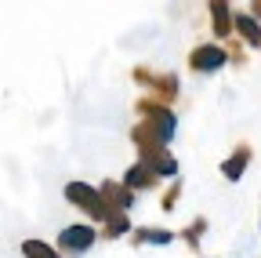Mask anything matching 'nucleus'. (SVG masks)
I'll list each match as a JSON object with an SVG mask.
<instances>
[{
  "mask_svg": "<svg viewBox=\"0 0 261 258\" xmlns=\"http://www.w3.org/2000/svg\"><path fill=\"white\" fill-rule=\"evenodd\" d=\"M94 240H98V233L91 225H69V229L58 233V244H62L65 254H84V251H91Z\"/></svg>",
  "mask_w": 261,
  "mask_h": 258,
  "instance_id": "f257e3e1",
  "label": "nucleus"
},
{
  "mask_svg": "<svg viewBox=\"0 0 261 258\" xmlns=\"http://www.w3.org/2000/svg\"><path fill=\"white\" fill-rule=\"evenodd\" d=\"M189 66H192L196 73H214V69L225 66V51H221L218 44H200V48H192Z\"/></svg>",
  "mask_w": 261,
  "mask_h": 258,
  "instance_id": "f03ea898",
  "label": "nucleus"
},
{
  "mask_svg": "<svg viewBox=\"0 0 261 258\" xmlns=\"http://www.w3.org/2000/svg\"><path fill=\"white\" fill-rule=\"evenodd\" d=\"M247 168H250V146H236V153L221 164V175H225L228 182H240Z\"/></svg>",
  "mask_w": 261,
  "mask_h": 258,
  "instance_id": "7ed1b4c3",
  "label": "nucleus"
},
{
  "mask_svg": "<svg viewBox=\"0 0 261 258\" xmlns=\"http://www.w3.org/2000/svg\"><path fill=\"white\" fill-rule=\"evenodd\" d=\"M232 26H236V33H240L250 48H261V26H257V18H254L250 11H240Z\"/></svg>",
  "mask_w": 261,
  "mask_h": 258,
  "instance_id": "20e7f679",
  "label": "nucleus"
},
{
  "mask_svg": "<svg viewBox=\"0 0 261 258\" xmlns=\"http://www.w3.org/2000/svg\"><path fill=\"white\" fill-rule=\"evenodd\" d=\"M211 22H214V33L218 37H228V33H232V8H228L225 4V0H218V4H211Z\"/></svg>",
  "mask_w": 261,
  "mask_h": 258,
  "instance_id": "39448f33",
  "label": "nucleus"
},
{
  "mask_svg": "<svg viewBox=\"0 0 261 258\" xmlns=\"http://www.w3.org/2000/svg\"><path fill=\"white\" fill-rule=\"evenodd\" d=\"M102 197L113 204L116 215H123V211L130 207V189H123V185H116V182H106V185H102Z\"/></svg>",
  "mask_w": 261,
  "mask_h": 258,
  "instance_id": "423d86ee",
  "label": "nucleus"
},
{
  "mask_svg": "<svg viewBox=\"0 0 261 258\" xmlns=\"http://www.w3.org/2000/svg\"><path fill=\"white\" fill-rule=\"evenodd\" d=\"M142 164H149L156 175H174L178 171V164H174V156H167V153H142Z\"/></svg>",
  "mask_w": 261,
  "mask_h": 258,
  "instance_id": "0eeeda50",
  "label": "nucleus"
},
{
  "mask_svg": "<svg viewBox=\"0 0 261 258\" xmlns=\"http://www.w3.org/2000/svg\"><path fill=\"white\" fill-rule=\"evenodd\" d=\"M156 182V171L149 168V164H135L127 171V185H135V189H145V185H152Z\"/></svg>",
  "mask_w": 261,
  "mask_h": 258,
  "instance_id": "6e6552de",
  "label": "nucleus"
},
{
  "mask_svg": "<svg viewBox=\"0 0 261 258\" xmlns=\"http://www.w3.org/2000/svg\"><path fill=\"white\" fill-rule=\"evenodd\" d=\"M22 254H25V258H62L55 247H47V244H40V240H25V244H22Z\"/></svg>",
  "mask_w": 261,
  "mask_h": 258,
  "instance_id": "1a4fd4ad",
  "label": "nucleus"
},
{
  "mask_svg": "<svg viewBox=\"0 0 261 258\" xmlns=\"http://www.w3.org/2000/svg\"><path fill=\"white\" fill-rule=\"evenodd\" d=\"M138 240L142 244H171L174 233L171 229H138Z\"/></svg>",
  "mask_w": 261,
  "mask_h": 258,
  "instance_id": "9d476101",
  "label": "nucleus"
},
{
  "mask_svg": "<svg viewBox=\"0 0 261 258\" xmlns=\"http://www.w3.org/2000/svg\"><path fill=\"white\" fill-rule=\"evenodd\" d=\"M127 215H113L109 222H106V237H120V233H127Z\"/></svg>",
  "mask_w": 261,
  "mask_h": 258,
  "instance_id": "9b49d317",
  "label": "nucleus"
},
{
  "mask_svg": "<svg viewBox=\"0 0 261 258\" xmlns=\"http://www.w3.org/2000/svg\"><path fill=\"white\" fill-rule=\"evenodd\" d=\"M203 229H207V222H203V218H200V222H196V225H192V229H189V233H185V240H189V244H192V247H196V244H200V240H196V237H200V233H203Z\"/></svg>",
  "mask_w": 261,
  "mask_h": 258,
  "instance_id": "f8f14e48",
  "label": "nucleus"
},
{
  "mask_svg": "<svg viewBox=\"0 0 261 258\" xmlns=\"http://www.w3.org/2000/svg\"><path fill=\"white\" fill-rule=\"evenodd\" d=\"M250 8H254L250 15H254V18H261V0H257V4H250Z\"/></svg>",
  "mask_w": 261,
  "mask_h": 258,
  "instance_id": "ddd939ff",
  "label": "nucleus"
}]
</instances>
